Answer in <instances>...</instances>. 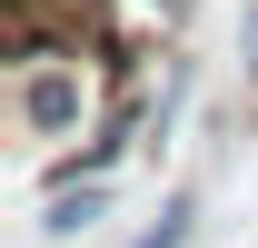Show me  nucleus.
Segmentation results:
<instances>
[{"label":"nucleus","mask_w":258,"mask_h":248,"mask_svg":"<svg viewBox=\"0 0 258 248\" xmlns=\"http://www.w3.org/2000/svg\"><path fill=\"white\" fill-rule=\"evenodd\" d=\"M20 109H30V129H70V119H80V80H70V70H40Z\"/></svg>","instance_id":"obj_1"},{"label":"nucleus","mask_w":258,"mask_h":248,"mask_svg":"<svg viewBox=\"0 0 258 248\" xmlns=\"http://www.w3.org/2000/svg\"><path fill=\"white\" fill-rule=\"evenodd\" d=\"M189 199H169V209H159V228H149V238H129V248H189Z\"/></svg>","instance_id":"obj_2"},{"label":"nucleus","mask_w":258,"mask_h":248,"mask_svg":"<svg viewBox=\"0 0 258 248\" xmlns=\"http://www.w3.org/2000/svg\"><path fill=\"white\" fill-rule=\"evenodd\" d=\"M99 218V189H60V199H50V228H90Z\"/></svg>","instance_id":"obj_3"},{"label":"nucleus","mask_w":258,"mask_h":248,"mask_svg":"<svg viewBox=\"0 0 258 248\" xmlns=\"http://www.w3.org/2000/svg\"><path fill=\"white\" fill-rule=\"evenodd\" d=\"M248 70H258V10H248Z\"/></svg>","instance_id":"obj_4"}]
</instances>
